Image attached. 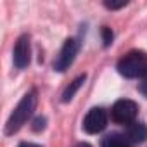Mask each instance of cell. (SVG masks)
<instances>
[{
  "mask_svg": "<svg viewBox=\"0 0 147 147\" xmlns=\"http://www.w3.org/2000/svg\"><path fill=\"white\" fill-rule=\"evenodd\" d=\"M36 102H38V97H36L35 90L28 92L19 100V104L14 107V111L11 113L7 123H5V135H14L16 131H19L24 126V123L31 118V114L36 107Z\"/></svg>",
  "mask_w": 147,
  "mask_h": 147,
  "instance_id": "obj_1",
  "label": "cell"
},
{
  "mask_svg": "<svg viewBox=\"0 0 147 147\" xmlns=\"http://www.w3.org/2000/svg\"><path fill=\"white\" fill-rule=\"evenodd\" d=\"M118 73L125 78H138L147 73V54L131 50L118 61Z\"/></svg>",
  "mask_w": 147,
  "mask_h": 147,
  "instance_id": "obj_2",
  "label": "cell"
},
{
  "mask_svg": "<svg viewBox=\"0 0 147 147\" xmlns=\"http://www.w3.org/2000/svg\"><path fill=\"white\" fill-rule=\"evenodd\" d=\"M138 114V106L137 102L130 99H121L116 100L114 106L111 107V119L118 125H131L135 123V118Z\"/></svg>",
  "mask_w": 147,
  "mask_h": 147,
  "instance_id": "obj_3",
  "label": "cell"
},
{
  "mask_svg": "<svg viewBox=\"0 0 147 147\" xmlns=\"http://www.w3.org/2000/svg\"><path fill=\"white\" fill-rule=\"evenodd\" d=\"M78 50H80V42H78L76 38H67V40L64 42V45H62L59 55H57L55 61H54V69L59 71V73H64V71L73 64V61L76 59Z\"/></svg>",
  "mask_w": 147,
  "mask_h": 147,
  "instance_id": "obj_4",
  "label": "cell"
},
{
  "mask_svg": "<svg viewBox=\"0 0 147 147\" xmlns=\"http://www.w3.org/2000/svg\"><path fill=\"white\" fill-rule=\"evenodd\" d=\"M107 126V113L102 107H94L87 113L85 119H83V130L90 135L100 133L104 128Z\"/></svg>",
  "mask_w": 147,
  "mask_h": 147,
  "instance_id": "obj_5",
  "label": "cell"
},
{
  "mask_svg": "<svg viewBox=\"0 0 147 147\" xmlns=\"http://www.w3.org/2000/svg\"><path fill=\"white\" fill-rule=\"evenodd\" d=\"M14 64L18 69H24L30 61H31V43H30V36L28 35H21L16 42V47H14Z\"/></svg>",
  "mask_w": 147,
  "mask_h": 147,
  "instance_id": "obj_6",
  "label": "cell"
},
{
  "mask_svg": "<svg viewBox=\"0 0 147 147\" xmlns=\"http://www.w3.org/2000/svg\"><path fill=\"white\" fill-rule=\"evenodd\" d=\"M126 137H128V140L131 142V144H142V142H145V138H147V126L144 125V123H131L130 126H128V131H126Z\"/></svg>",
  "mask_w": 147,
  "mask_h": 147,
  "instance_id": "obj_7",
  "label": "cell"
},
{
  "mask_svg": "<svg viewBox=\"0 0 147 147\" xmlns=\"http://www.w3.org/2000/svg\"><path fill=\"white\" fill-rule=\"evenodd\" d=\"M100 147H131V142L125 133H109L102 138Z\"/></svg>",
  "mask_w": 147,
  "mask_h": 147,
  "instance_id": "obj_8",
  "label": "cell"
},
{
  "mask_svg": "<svg viewBox=\"0 0 147 147\" xmlns=\"http://www.w3.org/2000/svg\"><path fill=\"white\" fill-rule=\"evenodd\" d=\"M83 82H85V75H82V76H78L76 80H73L71 83H69V87L64 90V94H62V102H69L73 97H75V94L80 90V87L83 85Z\"/></svg>",
  "mask_w": 147,
  "mask_h": 147,
  "instance_id": "obj_9",
  "label": "cell"
},
{
  "mask_svg": "<svg viewBox=\"0 0 147 147\" xmlns=\"http://www.w3.org/2000/svg\"><path fill=\"white\" fill-rule=\"evenodd\" d=\"M102 38H104V45L109 47L113 43V31L109 28H102Z\"/></svg>",
  "mask_w": 147,
  "mask_h": 147,
  "instance_id": "obj_10",
  "label": "cell"
},
{
  "mask_svg": "<svg viewBox=\"0 0 147 147\" xmlns=\"http://www.w3.org/2000/svg\"><path fill=\"white\" fill-rule=\"evenodd\" d=\"M45 121H47V119H45V118H42V116H40V118H36V119L33 121V130H35V131L43 130V128H45Z\"/></svg>",
  "mask_w": 147,
  "mask_h": 147,
  "instance_id": "obj_11",
  "label": "cell"
},
{
  "mask_svg": "<svg viewBox=\"0 0 147 147\" xmlns=\"http://www.w3.org/2000/svg\"><path fill=\"white\" fill-rule=\"evenodd\" d=\"M104 5H106L107 9H119V7H125L126 2H125V0H123V2H106Z\"/></svg>",
  "mask_w": 147,
  "mask_h": 147,
  "instance_id": "obj_12",
  "label": "cell"
},
{
  "mask_svg": "<svg viewBox=\"0 0 147 147\" xmlns=\"http://www.w3.org/2000/svg\"><path fill=\"white\" fill-rule=\"evenodd\" d=\"M140 92L144 95H147V73L142 76V83H140Z\"/></svg>",
  "mask_w": 147,
  "mask_h": 147,
  "instance_id": "obj_13",
  "label": "cell"
},
{
  "mask_svg": "<svg viewBox=\"0 0 147 147\" xmlns=\"http://www.w3.org/2000/svg\"><path fill=\"white\" fill-rule=\"evenodd\" d=\"M19 147H42V145H38V144H31V142H23V144H19Z\"/></svg>",
  "mask_w": 147,
  "mask_h": 147,
  "instance_id": "obj_14",
  "label": "cell"
},
{
  "mask_svg": "<svg viewBox=\"0 0 147 147\" xmlns=\"http://www.w3.org/2000/svg\"><path fill=\"white\" fill-rule=\"evenodd\" d=\"M75 147H92V145H88V144H85V142H82V144H78V145H75Z\"/></svg>",
  "mask_w": 147,
  "mask_h": 147,
  "instance_id": "obj_15",
  "label": "cell"
}]
</instances>
